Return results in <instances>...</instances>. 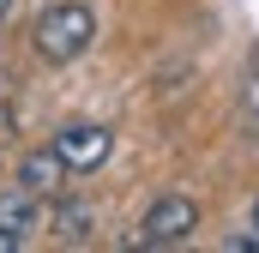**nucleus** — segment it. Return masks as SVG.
I'll list each match as a JSON object with an SVG mask.
<instances>
[{"label": "nucleus", "mask_w": 259, "mask_h": 253, "mask_svg": "<svg viewBox=\"0 0 259 253\" xmlns=\"http://www.w3.org/2000/svg\"><path fill=\"white\" fill-rule=\"evenodd\" d=\"M36 223H42V199H36V193H24V187L0 193V229H12V235H30Z\"/></svg>", "instance_id": "39448f33"}, {"label": "nucleus", "mask_w": 259, "mask_h": 253, "mask_svg": "<svg viewBox=\"0 0 259 253\" xmlns=\"http://www.w3.org/2000/svg\"><path fill=\"white\" fill-rule=\"evenodd\" d=\"M12 247H24V235H12V229H0V253H12Z\"/></svg>", "instance_id": "423d86ee"}, {"label": "nucleus", "mask_w": 259, "mask_h": 253, "mask_svg": "<svg viewBox=\"0 0 259 253\" xmlns=\"http://www.w3.org/2000/svg\"><path fill=\"white\" fill-rule=\"evenodd\" d=\"M247 229H253V235H247V247H259V205H253V223H247Z\"/></svg>", "instance_id": "0eeeda50"}, {"label": "nucleus", "mask_w": 259, "mask_h": 253, "mask_svg": "<svg viewBox=\"0 0 259 253\" xmlns=\"http://www.w3.org/2000/svg\"><path fill=\"white\" fill-rule=\"evenodd\" d=\"M6 12H12V0H0V24H6Z\"/></svg>", "instance_id": "6e6552de"}, {"label": "nucleus", "mask_w": 259, "mask_h": 253, "mask_svg": "<svg viewBox=\"0 0 259 253\" xmlns=\"http://www.w3.org/2000/svg\"><path fill=\"white\" fill-rule=\"evenodd\" d=\"M61 181H66V163H61V151H55V145L30 151V157L18 163V187H24V193H36V199L61 193Z\"/></svg>", "instance_id": "20e7f679"}, {"label": "nucleus", "mask_w": 259, "mask_h": 253, "mask_svg": "<svg viewBox=\"0 0 259 253\" xmlns=\"http://www.w3.org/2000/svg\"><path fill=\"white\" fill-rule=\"evenodd\" d=\"M55 151H61L66 175H91V169H103L109 163V151H115V133L97 121H72L55 133Z\"/></svg>", "instance_id": "7ed1b4c3"}, {"label": "nucleus", "mask_w": 259, "mask_h": 253, "mask_svg": "<svg viewBox=\"0 0 259 253\" xmlns=\"http://www.w3.org/2000/svg\"><path fill=\"white\" fill-rule=\"evenodd\" d=\"M91 43H97V12H91L84 0H55V6L36 18V30H30V49L49 66H72Z\"/></svg>", "instance_id": "f257e3e1"}, {"label": "nucleus", "mask_w": 259, "mask_h": 253, "mask_svg": "<svg viewBox=\"0 0 259 253\" xmlns=\"http://www.w3.org/2000/svg\"><path fill=\"white\" fill-rule=\"evenodd\" d=\"M199 229V205L187 193H163L145 217H139V247H175Z\"/></svg>", "instance_id": "f03ea898"}]
</instances>
